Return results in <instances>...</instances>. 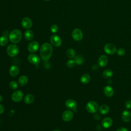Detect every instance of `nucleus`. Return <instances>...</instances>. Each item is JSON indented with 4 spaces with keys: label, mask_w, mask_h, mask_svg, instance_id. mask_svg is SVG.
<instances>
[{
    "label": "nucleus",
    "mask_w": 131,
    "mask_h": 131,
    "mask_svg": "<svg viewBox=\"0 0 131 131\" xmlns=\"http://www.w3.org/2000/svg\"><path fill=\"white\" fill-rule=\"evenodd\" d=\"M53 53L52 45L48 42L43 43L40 48V56L43 61L48 60L51 57Z\"/></svg>",
    "instance_id": "1"
},
{
    "label": "nucleus",
    "mask_w": 131,
    "mask_h": 131,
    "mask_svg": "<svg viewBox=\"0 0 131 131\" xmlns=\"http://www.w3.org/2000/svg\"><path fill=\"white\" fill-rule=\"evenodd\" d=\"M22 34L21 31L18 29L12 30L9 35V39L10 41L13 43H18L21 39Z\"/></svg>",
    "instance_id": "2"
},
{
    "label": "nucleus",
    "mask_w": 131,
    "mask_h": 131,
    "mask_svg": "<svg viewBox=\"0 0 131 131\" xmlns=\"http://www.w3.org/2000/svg\"><path fill=\"white\" fill-rule=\"evenodd\" d=\"M7 54L10 57H15L16 56L19 52V48L16 45L11 44L8 46L6 50Z\"/></svg>",
    "instance_id": "3"
},
{
    "label": "nucleus",
    "mask_w": 131,
    "mask_h": 131,
    "mask_svg": "<svg viewBox=\"0 0 131 131\" xmlns=\"http://www.w3.org/2000/svg\"><path fill=\"white\" fill-rule=\"evenodd\" d=\"M98 103L94 101H90L86 105V111L90 113H95L98 110Z\"/></svg>",
    "instance_id": "4"
},
{
    "label": "nucleus",
    "mask_w": 131,
    "mask_h": 131,
    "mask_svg": "<svg viewBox=\"0 0 131 131\" xmlns=\"http://www.w3.org/2000/svg\"><path fill=\"white\" fill-rule=\"evenodd\" d=\"M50 41L52 45L56 47H60L62 44V40L61 38L58 35L56 34L53 35L51 36Z\"/></svg>",
    "instance_id": "5"
},
{
    "label": "nucleus",
    "mask_w": 131,
    "mask_h": 131,
    "mask_svg": "<svg viewBox=\"0 0 131 131\" xmlns=\"http://www.w3.org/2000/svg\"><path fill=\"white\" fill-rule=\"evenodd\" d=\"M24 97V93L20 90L15 91L11 95V99L13 101L18 102L20 101Z\"/></svg>",
    "instance_id": "6"
},
{
    "label": "nucleus",
    "mask_w": 131,
    "mask_h": 131,
    "mask_svg": "<svg viewBox=\"0 0 131 131\" xmlns=\"http://www.w3.org/2000/svg\"><path fill=\"white\" fill-rule=\"evenodd\" d=\"M104 51L106 53L109 55H113L117 52V48L114 44L109 43L104 46Z\"/></svg>",
    "instance_id": "7"
},
{
    "label": "nucleus",
    "mask_w": 131,
    "mask_h": 131,
    "mask_svg": "<svg viewBox=\"0 0 131 131\" xmlns=\"http://www.w3.org/2000/svg\"><path fill=\"white\" fill-rule=\"evenodd\" d=\"M72 36L74 40L76 41H80L83 38L82 31L79 28H76L72 33Z\"/></svg>",
    "instance_id": "8"
},
{
    "label": "nucleus",
    "mask_w": 131,
    "mask_h": 131,
    "mask_svg": "<svg viewBox=\"0 0 131 131\" xmlns=\"http://www.w3.org/2000/svg\"><path fill=\"white\" fill-rule=\"evenodd\" d=\"M28 60L31 63L34 65H38L40 61V57L34 53H31L28 55Z\"/></svg>",
    "instance_id": "9"
},
{
    "label": "nucleus",
    "mask_w": 131,
    "mask_h": 131,
    "mask_svg": "<svg viewBox=\"0 0 131 131\" xmlns=\"http://www.w3.org/2000/svg\"><path fill=\"white\" fill-rule=\"evenodd\" d=\"M74 117L73 113L70 110H67L64 111L62 114V119L66 122L71 121Z\"/></svg>",
    "instance_id": "10"
},
{
    "label": "nucleus",
    "mask_w": 131,
    "mask_h": 131,
    "mask_svg": "<svg viewBox=\"0 0 131 131\" xmlns=\"http://www.w3.org/2000/svg\"><path fill=\"white\" fill-rule=\"evenodd\" d=\"M39 48V43L36 41H32L28 46V50L31 53L36 52Z\"/></svg>",
    "instance_id": "11"
},
{
    "label": "nucleus",
    "mask_w": 131,
    "mask_h": 131,
    "mask_svg": "<svg viewBox=\"0 0 131 131\" xmlns=\"http://www.w3.org/2000/svg\"><path fill=\"white\" fill-rule=\"evenodd\" d=\"M66 106L70 110H75L77 106V102L75 100L72 99H68L65 103Z\"/></svg>",
    "instance_id": "12"
},
{
    "label": "nucleus",
    "mask_w": 131,
    "mask_h": 131,
    "mask_svg": "<svg viewBox=\"0 0 131 131\" xmlns=\"http://www.w3.org/2000/svg\"><path fill=\"white\" fill-rule=\"evenodd\" d=\"M21 26L25 29H29L32 26V20L29 17H24L21 20Z\"/></svg>",
    "instance_id": "13"
},
{
    "label": "nucleus",
    "mask_w": 131,
    "mask_h": 131,
    "mask_svg": "<svg viewBox=\"0 0 131 131\" xmlns=\"http://www.w3.org/2000/svg\"><path fill=\"white\" fill-rule=\"evenodd\" d=\"M112 124H113V120L110 117L104 118L101 122L102 126L105 128H108L110 127L112 125Z\"/></svg>",
    "instance_id": "14"
},
{
    "label": "nucleus",
    "mask_w": 131,
    "mask_h": 131,
    "mask_svg": "<svg viewBox=\"0 0 131 131\" xmlns=\"http://www.w3.org/2000/svg\"><path fill=\"white\" fill-rule=\"evenodd\" d=\"M98 62L100 67H104L106 66L108 62V58L107 56L105 55H101L98 59Z\"/></svg>",
    "instance_id": "15"
},
{
    "label": "nucleus",
    "mask_w": 131,
    "mask_h": 131,
    "mask_svg": "<svg viewBox=\"0 0 131 131\" xmlns=\"http://www.w3.org/2000/svg\"><path fill=\"white\" fill-rule=\"evenodd\" d=\"M19 68L17 66L15 65H13L11 66V67L9 69V73L10 76L12 77H15L16 76L18 73H19Z\"/></svg>",
    "instance_id": "16"
},
{
    "label": "nucleus",
    "mask_w": 131,
    "mask_h": 131,
    "mask_svg": "<svg viewBox=\"0 0 131 131\" xmlns=\"http://www.w3.org/2000/svg\"><path fill=\"white\" fill-rule=\"evenodd\" d=\"M122 119L125 122H129L131 119V113L127 110H124L122 113Z\"/></svg>",
    "instance_id": "17"
},
{
    "label": "nucleus",
    "mask_w": 131,
    "mask_h": 131,
    "mask_svg": "<svg viewBox=\"0 0 131 131\" xmlns=\"http://www.w3.org/2000/svg\"><path fill=\"white\" fill-rule=\"evenodd\" d=\"M103 91H104V94L107 97H112L114 93V91L113 89L110 85H107L105 86V88H104Z\"/></svg>",
    "instance_id": "18"
},
{
    "label": "nucleus",
    "mask_w": 131,
    "mask_h": 131,
    "mask_svg": "<svg viewBox=\"0 0 131 131\" xmlns=\"http://www.w3.org/2000/svg\"><path fill=\"white\" fill-rule=\"evenodd\" d=\"M28 82V78L26 75H21L18 79V84L20 86L26 85Z\"/></svg>",
    "instance_id": "19"
},
{
    "label": "nucleus",
    "mask_w": 131,
    "mask_h": 131,
    "mask_svg": "<svg viewBox=\"0 0 131 131\" xmlns=\"http://www.w3.org/2000/svg\"><path fill=\"white\" fill-rule=\"evenodd\" d=\"M91 80V77L88 74H84L80 77V81L83 84H86Z\"/></svg>",
    "instance_id": "20"
},
{
    "label": "nucleus",
    "mask_w": 131,
    "mask_h": 131,
    "mask_svg": "<svg viewBox=\"0 0 131 131\" xmlns=\"http://www.w3.org/2000/svg\"><path fill=\"white\" fill-rule=\"evenodd\" d=\"M34 100V97L32 94H29L25 96L24 98V102L26 104H31L33 102Z\"/></svg>",
    "instance_id": "21"
},
{
    "label": "nucleus",
    "mask_w": 131,
    "mask_h": 131,
    "mask_svg": "<svg viewBox=\"0 0 131 131\" xmlns=\"http://www.w3.org/2000/svg\"><path fill=\"white\" fill-rule=\"evenodd\" d=\"M34 36V33L32 31L30 30H27L25 32L24 37L27 40H31L33 39Z\"/></svg>",
    "instance_id": "22"
},
{
    "label": "nucleus",
    "mask_w": 131,
    "mask_h": 131,
    "mask_svg": "<svg viewBox=\"0 0 131 131\" xmlns=\"http://www.w3.org/2000/svg\"><path fill=\"white\" fill-rule=\"evenodd\" d=\"M99 112L101 114L105 115V114H107L109 112L110 107L107 105L103 104V105H102L100 106V107L99 108Z\"/></svg>",
    "instance_id": "23"
},
{
    "label": "nucleus",
    "mask_w": 131,
    "mask_h": 131,
    "mask_svg": "<svg viewBox=\"0 0 131 131\" xmlns=\"http://www.w3.org/2000/svg\"><path fill=\"white\" fill-rule=\"evenodd\" d=\"M74 61L76 63V64L80 65L82 64L84 62V58L80 55H78L75 56L74 57Z\"/></svg>",
    "instance_id": "24"
},
{
    "label": "nucleus",
    "mask_w": 131,
    "mask_h": 131,
    "mask_svg": "<svg viewBox=\"0 0 131 131\" xmlns=\"http://www.w3.org/2000/svg\"><path fill=\"white\" fill-rule=\"evenodd\" d=\"M66 55L68 57L70 58H74L76 56V53L75 50L73 49L70 48L67 50L66 52Z\"/></svg>",
    "instance_id": "25"
},
{
    "label": "nucleus",
    "mask_w": 131,
    "mask_h": 131,
    "mask_svg": "<svg viewBox=\"0 0 131 131\" xmlns=\"http://www.w3.org/2000/svg\"><path fill=\"white\" fill-rule=\"evenodd\" d=\"M113 72L109 69H107L104 70L103 73H102V76L104 78H110L111 77H112V76L113 75Z\"/></svg>",
    "instance_id": "26"
},
{
    "label": "nucleus",
    "mask_w": 131,
    "mask_h": 131,
    "mask_svg": "<svg viewBox=\"0 0 131 131\" xmlns=\"http://www.w3.org/2000/svg\"><path fill=\"white\" fill-rule=\"evenodd\" d=\"M8 42V38L7 36L2 35L0 37V46H5Z\"/></svg>",
    "instance_id": "27"
},
{
    "label": "nucleus",
    "mask_w": 131,
    "mask_h": 131,
    "mask_svg": "<svg viewBox=\"0 0 131 131\" xmlns=\"http://www.w3.org/2000/svg\"><path fill=\"white\" fill-rule=\"evenodd\" d=\"M9 87L12 90H16L18 88V83L15 81H11L9 83Z\"/></svg>",
    "instance_id": "28"
},
{
    "label": "nucleus",
    "mask_w": 131,
    "mask_h": 131,
    "mask_svg": "<svg viewBox=\"0 0 131 131\" xmlns=\"http://www.w3.org/2000/svg\"><path fill=\"white\" fill-rule=\"evenodd\" d=\"M75 64H76V63H75L74 60H72V59L68 60L66 63L67 66L69 68H72L74 67L75 66Z\"/></svg>",
    "instance_id": "29"
},
{
    "label": "nucleus",
    "mask_w": 131,
    "mask_h": 131,
    "mask_svg": "<svg viewBox=\"0 0 131 131\" xmlns=\"http://www.w3.org/2000/svg\"><path fill=\"white\" fill-rule=\"evenodd\" d=\"M50 30H51V31L53 33H56L58 31V26L57 25H55V24L52 25L51 26V27Z\"/></svg>",
    "instance_id": "30"
},
{
    "label": "nucleus",
    "mask_w": 131,
    "mask_h": 131,
    "mask_svg": "<svg viewBox=\"0 0 131 131\" xmlns=\"http://www.w3.org/2000/svg\"><path fill=\"white\" fill-rule=\"evenodd\" d=\"M117 54L120 56H123L124 55L125 53V51L124 50V49L123 48H119L117 50Z\"/></svg>",
    "instance_id": "31"
},
{
    "label": "nucleus",
    "mask_w": 131,
    "mask_h": 131,
    "mask_svg": "<svg viewBox=\"0 0 131 131\" xmlns=\"http://www.w3.org/2000/svg\"><path fill=\"white\" fill-rule=\"evenodd\" d=\"M125 107L127 109L131 108V100H128L126 101L125 104Z\"/></svg>",
    "instance_id": "32"
},
{
    "label": "nucleus",
    "mask_w": 131,
    "mask_h": 131,
    "mask_svg": "<svg viewBox=\"0 0 131 131\" xmlns=\"http://www.w3.org/2000/svg\"><path fill=\"white\" fill-rule=\"evenodd\" d=\"M116 131H128V130L125 127H120V128H118Z\"/></svg>",
    "instance_id": "33"
},
{
    "label": "nucleus",
    "mask_w": 131,
    "mask_h": 131,
    "mask_svg": "<svg viewBox=\"0 0 131 131\" xmlns=\"http://www.w3.org/2000/svg\"><path fill=\"white\" fill-rule=\"evenodd\" d=\"M94 118L96 119V120H99L100 119V116L99 114H97V113H95L94 114Z\"/></svg>",
    "instance_id": "34"
},
{
    "label": "nucleus",
    "mask_w": 131,
    "mask_h": 131,
    "mask_svg": "<svg viewBox=\"0 0 131 131\" xmlns=\"http://www.w3.org/2000/svg\"><path fill=\"white\" fill-rule=\"evenodd\" d=\"M4 110H5V109H4V106H3L2 104H0V115L2 114H3V113H4Z\"/></svg>",
    "instance_id": "35"
},
{
    "label": "nucleus",
    "mask_w": 131,
    "mask_h": 131,
    "mask_svg": "<svg viewBox=\"0 0 131 131\" xmlns=\"http://www.w3.org/2000/svg\"><path fill=\"white\" fill-rule=\"evenodd\" d=\"M9 32L7 30H5L3 32V34H2V35H4V36H7V37H9Z\"/></svg>",
    "instance_id": "36"
},
{
    "label": "nucleus",
    "mask_w": 131,
    "mask_h": 131,
    "mask_svg": "<svg viewBox=\"0 0 131 131\" xmlns=\"http://www.w3.org/2000/svg\"><path fill=\"white\" fill-rule=\"evenodd\" d=\"M3 101V97L0 95V103Z\"/></svg>",
    "instance_id": "37"
},
{
    "label": "nucleus",
    "mask_w": 131,
    "mask_h": 131,
    "mask_svg": "<svg viewBox=\"0 0 131 131\" xmlns=\"http://www.w3.org/2000/svg\"><path fill=\"white\" fill-rule=\"evenodd\" d=\"M53 131H61V130H59V129H55V130H54Z\"/></svg>",
    "instance_id": "38"
},
{
    "label": "nucleus",
    "mask_w": 131,
    "mask_h": 131,
    "mask_svg": "<svg viewBox=\"0 0 131 131\" xmlns=\"http://www.w3.org/2000/svg\"><path fill=\"white\" fill-rule=\"evenodd\" d=\"M45 1H50V0H45Z\"/></svg>",
    "instance_id": "39"
}]
</instances>
